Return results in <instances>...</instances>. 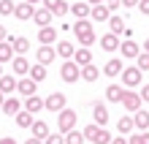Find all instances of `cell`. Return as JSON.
Returning a JSON list of instances; mask_svg holds the SVG:
<instances>
[{"label":"cell","instance_id":"1","mask_svg":"<svg viewBox=\"0 0 149 144\" xmlns=\"http://www.w3.org/2000/svg\"><path fill=\"white\" fill-rule=\"evenodd\" d=\"M73 33H76V41L81 44V46H90V44H95V30H92V22L90 19H76V25L71 27Z\"/></svg>","mask_w":149,"mask_h":144},{"label":"cell","instance_id":"2","mask_svg":"<svg viewBox=\"0 0 149 144\" xmlns=\"http://www.w3.org/2000/svg\"><path fill=\"white\" fill-rule=\"evenodd\" d=\"M81 133H84V139L92 141V144H109V141H111V133H109L106 128H100V125H95V122L87 125Z\"/></svg>","mask_w":149,"mask_h":144},{"label":"cell","instance_id":"3","mask_svg":"<svg viewBox=\"0 0 149 144\" xmlns=\"http://www.w3.org/2000/svg\"><path fill=\"white\" fill-rule=\"evenodd\" d=\"M57 114H60V117H57V128H60V133H68V131L76 128V112H73V109H68V106H65V109L57 112Z\"/></svg>","mask_w":149,"mask_h":144},{"label":"cell","instance_id":"4","mask_svg":"<svg viewBox=\"0 0 149 144\" xmlns=\"http://www.w3.org/2000/svg\"><path fill=\"white\" fill-rule=\"evenodd\" d=\"M60 76H63V82L73 84L76 79H81V68H79V65H76L73 60H65L63 65H60Z\"/></svg>","mask_w":149,"mask_h":144},{"label":"cell","instance_id":"5","mask_svg":"<svg viewBox=\"0 0 149 144\" xmlns=\"http://www.w3.org/2000/svg\"><path fill=\"white\" fill-rule=\"evenodd\" d=\"M65 106H68V98L63 93H49L43 98V109H49V112H63Z\"/></svg>","mask_w":149,"mask_h":144},{"label":"cell","instance_id":"6","mask_svg":"<svg viewBox=\"0 0 149 144\" xmlns=\"http://www.w3.org/2000/svg\"><path fill=\"white\" fill-rule=\"evenodd\" d=\"M122 84H125V87H136V84H141V71H138V68H122Z\"/></svg>","mask_w":149,"mask_h":144},{"label":"cell","instance_id":"7","mask_svg":"<svg viewBox=\"0 0 149 144\" xmlns=\"http://www.w3.org/2000/svg\"><path fill=\"white\" fill-rule=\"evenodd\" d=\"M119 103L125 106L127 112H138V109H141V95H138V93H130V90H125Z\"/></svg>","mask_w":149,"mask_h":144},{"label":"cell","instance_id":"8","mask_svg":"<svg viewBox=\"0 0 149 144\" xmlns=\"http://www.w3.org/2000/svg\"><path fill=\"white\" fill-rule=\"evenodd\" d=\"M0 112L8 114V117H16V114L22 112V101H19V98H14V95H6L3 106H0Z\"/></svg>","mask_w":149,"mask_h":144},{"label":"cell","instance_id":"9","mask_svg":"<svg viewBox=\"0 0 149 144\" xmlns=\"http://www.w3.org/2000/svg\"><path fill=\"white\" fill-rule=\"evenodd\" d=\"M36 90H38V84L33 82L30 76H22V79H16V93H22L24 98H27V95H36Z\"/></svg>","mask_w":149,"mask_h":144},{"label":"cell","instance_id":"10","mask_svg":"<svg viewBox=\"0 0 149 144\" xmlns=\"http://www.w3.org/2000/svg\"><path fill=\"white\" fill-rule=\"evenodd\" d=\"M119 52H122V57H138L141 55V46H138L133 38H125L119 44Z\"/></svg>","mask_w":149,"mask_h":144},{"label":"cell","instance_id":"11","mask_svg":"<svg viewBox=\"0 0 149 144\" xmlns=\"http://www.w3.org/2000/svg\"><path fill=\"white\" fill-rule=\"evenodd\" d=\"M52 16H54V14H52L49 8H36V11H33V22H36L38 27H49Z\"/></svg>","mask_w":149,"mask_h":144},{"label":"cell","instance_id":"12","mask_svg":"<svg viewBox=\"0 0 149 144\" xmlns=\"http://www.w3.org/2000/svg\"><path fill=\"white\" fill-rule=\"evenodd\" d=\"M109 16H111V11H109L103 3H98V6L90 8V19H92V22H109Z\"/></svg>","mask_w":149,"mask_h":144},{"label":"cell","instance_id":"13","mask_svg":"<svg viewBox=\"0 0 149 144\" xmlns=\"http://www.w3.org/2000/svg\"><path fill=\"white\" fill-rule=\"evenodd\" d=\"M54 55H57L54 46H46V44H41V49L36 52V60L41 63V65H49V63L54 60Z\"/></svg>","mask_w":149,"mask_h":144},{"label":"cell","instance_id":"14","mask_svg":"<svg viewBox=\"0 0 149 144\" xmlns=\"http://www.w3.org/2000/svg\"><path fill=\"white\" fill-rule=\"evenodd\" d=\"M11 71H14V74H19V76H27V71H30L27 57H24V55H16V57L11 60Z\"/></svg>","mask_w":149,"mask_h":144},{"label":"cell","instance_id":"15","mask_svg":"<svg viewBox=\"0 0 149 144\" xmlns=\"http://www.w3.org/2000/svg\"><path fill=\"white\" fill-rule=\"evenodd\" d=\"M100 49H103V52H119V35L106 33V35L100 38Z\"/></svg>","mask_w":149,"mask_h":144},{"label":"cell","instance_id":"16","mask_svg":"<svg viewBox=\"0 0 149 144\" xmlns=\"http://www.w3.org/2000/svg\"><path fill=\"white\" fill-rule=\"evenodd\" d=\"M41 3H43V8H49L54 16H63L68 11V3H65V0H41Z\"/></svg>","mask_w":149,"mask_h":144},{"label":"cell","instance_id":"17","mask_svg":"<svg viewBox=\"0 0 149 144\" xmlns=\"http://www.w3.org/2000/svg\"><path fill=\"white\" fill-rule=\"evenodd\" d=\"M92 117H95V125H106L109 122V109H106V103H95L92 106Z\"/></svg>","mask_w":149,"mask_h":144},{"label":"cell","instance_id":"18","mask_svg":"<svg viewBox=\"0 0 149 144\" xmlns=\"http://www.w3.org/2000/svg\"><path fill=\"white\" fill-rule=\"evenodd\" d=\"M73 63H76L79 68H84V65H90V63H92V52L87 49V46H81V49H76V52H73Z\"/></svg>","mask_w":149,"mask_h":144},{"label":"cell","instance_id":"19","mask_svg":"<svg viewBox=\"0 0 149 144\" xmlns=\"http://www.w3.org/2000/svg\"><path fill=\"white\" fill-rule=\"evenodd\" d=\"M133 128H138V131H149V112H144V109L133 112Z\"/></svg>","mask_w":149,"mask_h":144},{"label":"cell","instance_id":"20","mask_svg":"<svg viewBox=\"0 0 149 144\" xmlns=\"http://www.w3.org/2000/svg\"><path fill=\"white\" fill-rule=\"evenodd\" d=\"M90 3H87V0H81V3H73V6H68V11H73V16L76 19H87V16H90Z\"/></svg>","mask_w":149,"mask_h":144},{"label":"cell","instance_id":"21","mask_svg":"<svg viewBox=\"0 0 149 144\" xmlns=\"http://www.w3.org/2000/svg\"><path fill=\"white\" fill-rule=\"evenodd\" d=\"M33 11H36V8H33L30 3H16L14 6V16L16 19H33Z\"/></svg>","mask_w":149,"mask_h":144},{"label":"cell","instance_id":"22","mask_svg":"<svg viewBox=\"0 0 149 144\" xmlns=\"http://www.w3.org/2000/svg\"><path fill=\"white\" fill-rule=\"evenodd\" d=\"M24 109H27L30 114L41 112V109H43V98H41V95H27V98H24Z\"/></svg>","mask_w":149,"mask_h":144},{"label":"cell","instance_id":"23","mask_svg":"<svg viewBox=\"0 0 149 144\" xmlns=\"http://www.w3.org/2000/svg\"><path fill=\"white\" fill-rule=\"evenodd\" d=\"M14 90H16V79L11 74H3V76H0V93H3V95H11Z\"/></svg>","mask_w":149,"mask_h":144},{"label":"cell","instance_id":"24","mask_svg":"<svg viewBox=\"0 0 149 144\" xmlns=\"http://www.w3.org/2000/svg\"><path fill=\"white\" fill-rule=\"evenodd\" d=\"M27 76H30V79H33L36 84H41L43 79H46V65H41V63H36V65H30Z\"/></svg>","mask_w":149,"mask_h":144},{"label":"cell","instance_id":"25","mask_svg":"<svg viewBox=\"0 0 149 144\" xmlns=\"http://www.w3.org/2000/svg\"><path fill=\"white\" fill-rule=\"evenodd\" d=\"M54 38H57V30L52 27V25H49V27H41V30H38V41H41V44H46V46H52V44H54Z\"/></svg>","mask_w":149,"mask_h":144},{"label":"cell","instance_id":"26","mask_svg":"<svg viewBox=\"0 0 149 144\" xmlns=\"http://www.w3.org/2000/svg\"><path fill=\"white\" fill-rule=\"evenodd\" d=\"M73 52H76V46H73L71 41H57V55H60V57L73 60Z\"/></svg>","mask_w":149,"mask_h":144},{"label":"cell","instance_id":"27","mask_svg":"<svg viewBox=\"0 0 149 144\" xmlns=\"http://www.w3.org/2000/svg\"><path fill=\"white\" fill-rule=\"evenodd\" d=\"M122 68H125V65H122V60L114 57V60H109L106 65H103V74H106V76H119V74H122Z\"/></svg>","mask_w":149,"mask_h":144},{"label":"cell","instance_id":"28","mask_svg":"<svg viewBox=\"0 0 149 144\" xmlns=\"http://www.w3.org/2000/svg\"><path fill=\"white\" fill-rule=\"evenodd\" d=\"M98 76H100V71H98L95 63H90V65L81 68V79H84V82H98Z\"/></svg>","mask_w":149,"mask_h":144},{"label":"cell","instance_id":"29","mask_svg":"<svg viewBox=\"0 0 149 144\" xmlns=\"http://www.w3.org/2000/svg\"><path fill=\"white\" fill-rule=\"evenodd\" d=\"M6 41H11L14 55H24V52H30V41L27 38H6Z\"/></svg>","mask_w":149,"mask_h":144},{"label":"cell","instance_id":"30","mask_svg":"<svg viewBox=\"0 0 149 144\" xmlns=\"http://www.w3.org/2000/svg\"><path fill=\"white\" fill-rule=\"evenodd\" d=\"M122 93H125V90H122L119 84H109V87H106V101L119 103V101H122Z\"/></svg>","mask_w":149,"mask_h":144},{"label":"cell","instance_id":"31","mask_svg":"<svg viewBox=\"0 0 149 144\" xmlns=\"http://www.w3.org/2000/svg\"><path fill=\"white\" fill-rule=\"evenodd\" d=\"M30 128H33V136H36V139H46L49 136V125L43 122V120H36Z\"/></svg>","mask_w":149,"mask_h":144},{"label":"cell","instance_id":"32","mask_svg":"<svg viewBox=\"0 0 149 144\" xmlns=\"http://www.w3.org/2000/svg\"><path fill=\"white\" fill-rule=\"evenodd\" d=\"M14 46H11V41H0V63H8V60H14Z\"/></svg>","mask_w":149,"mask_h":144},{"label":"cell","instance_id":"33","mask_svg":"<svg viewBox=\"0 0 149 144\" xmlns=\"http://www.w3.org/2000/svg\"><path fill=\"white\" fill-rule=\"evenodd\" d=\"M109 33H114V35H119L122 30H125V19H122V16H117V14H111L109 16Z\"/></svg>","mask_w":149,"mask_h":144},{"label":"cell","instance_id":"34","mask_svg":"<svg viewBox=\"0 0 149 144\" xmlns=\"http://www.w3.org/2000/svg\"><path fill=\"white\" fill-rule=\"evenodd\" d=\"M33 122H36V120H33V114L27 109H22L19 114H16V125H19V128H30Z\"/></svg>","mask_w":149,"mask_h":144},{"label":"cell","instance_id":"35","mask_svg":"<svg viewBox=\"0 0 149 144\" xmlns=\"http://www.w3.org/2000/svg\"><path fill=\"white\" fill-rule=\"evenodd\" d=\"M84 141H87V139H84V133H81V131H76V128L65 133V144H84Z\"/></svg>","mask_w":149,"mask_h":144},{"label":"cell","instance_id":"36","mask_svg":"<svg viewBox=\"0 0 149 144\" xmlns=\"http://www.w3.org/2000/svg\"><path fill=\"white\" fill-rule=\"evenodd\" d=\"M127 144H149V131H138L127 139Z\"/></svg>","mask_w":149,"mask_h":144},{"label":"cell","instance_id":"37","mask_svg":"<svg viewBox=\"0 0 149 144\" xmlns=\"http://www.w3.org/2000/svg\"><path fill=\"white\" fill-rule=\"evenodd\" d=\"M117 131H119V133H130V131H133V117H119Z\"/></svg>","mask_w":149,"mask_h":144},{"label":"cell","instance_id":"38","mask_svg":"<svg viewBox=\"0 0 149 144\" xmlns=\"http://www.w3.org/2000/svg\"><path fill=\"white\" fill-rule=\"evenodd\" d=\"M136 60H138V65H136V68L141 71V74H144V71H149V52H141Z\"/></svg>","mask_w":149,"mask_h":144},{"label":"cell","instance_id":"39","mask_svg":"<svg viewBox=\"0 0 149 144\" xmlns=\"http://www.w3.org/2000/svg\"><path fill=\"white\" fill-rule=\"evenodd\" d=\"M14 6L16 3H11V0H0V14H3V16H11L14 14Z\"/></svg>","mask_w":149,"mask_h":144},{"label":"cell","instance_id":"40","mask_svg":"<svg viewBox=\"0 0 149 144\" xmlns=\"http://www.w3.org/2000/svg\"><path fill=\"white\" fill-rule=\"evenodd\" d=\"M43 144H65V136L63 133H49V136L43 139Z\"/></svg>","mask_w":149,"mask_h":144},{"label":"cell","instance_id":"41","mask_svg":"<svg viewBox=\"0 0 149 144\" xmlns=\"http://www.w3.org/2000/svg\"><path fill=\"white\" fill-rule=\"evenodd\" d=\"M103 3H106V8H109V11H114V8H119V3H122V0H103Z\"/></svg>","mask_w":149,"mask_h":144},{"label":"cell","instance_id":"42","mask_svg":"<svg viewBox=\"0 0 149 144\" xmlns=\"http://www.w3.org/2000/svg\"><path fill=\"white\" fill-rule=\"evenodd\" d=\"M136 8H141V14H149V0H138Z\"/></svg>","mask_w":149,"mask_h":144},{"label":"cell","instance_id":"43","mask_svg":"<svg viewBox=\"0 0 149 144\" xmlns=\"http://www.w3.org/2000/svg\"><path fill=\"white\" fill-rule=\"evenodd\" d=\"M141 101H149V84L141 87Z\"/></svg>","mask_w":149,"mask_h":144},{"label":"cell","instance_id":"44","mask_svg":"<svg viewBox=\"0 0 149 144\" xmlns=\"http://www.w3.org/2000/svg\"><path fill=\"white\" fill-rule=\"evenodd\" d=\"M122 6H125V8H136L138 0H122Z\"/></svg>","mask_w":149,"mask_h":144},{"label":"cell","instance_id":"45","mask_svg":"<svg viewBox=\"0 0 149 144\" xmlns=\"http://www.w3.org/2000/svg\"><path fill=\"white\" fill-rule=\"evenodd\" d=\"M24 144H43V139H36V136H30V139H24Z\"/></svg>","mask_w":149,"mask_h":144},{"label":"cell","instance_id":"46","mask_svg":"<svg viewBox=\"0 0 149 144\" xmlns=\"http://www.w3.org/2000/svg\"><path fill=\"white\" fill-rule=\"evenodd\" d=\"M0 144H16V139H11V136H6V139H0Z\"/></svg>","mask_w":149,"mask_h":144},{"label":"cell","instance_id":"47","mask_svg":"<svg viewBox=\"0 0 149 144\" xmlns=\"http://www.w3.org/2000/svg\"><path fill=\"white\" fill-rule=\"evenodd\" d=\"M109 144H127V139H122V136H119V139H111Z\"/></svg>","mask_w":149,"mask_h":144},{"label":"cell","instance_id":"48","mask_svg":"<svg viewBox=\"0 0 149 144\" xmlns=\"http://www.w3.org/2000/svg\"><path fill=\"white\" fill-rule=\"evenodd\" d=\"M8 38V33H6V27H3V25H0V41H6Z\"/></svg>","mask_w":149,"mask_h":144},{"label":"cell","instance_id":"49","mask_svg":"<svg viewBox=\"0 0 149 144\" xmlns=\"http://www.w3.org/2000/svg\"><path fill=\"white\" fill-rule=\"evenodd\" d=\"M87 3H90V6H98V3H103V0H87Z\"/></svg>","mask_w":149,"mask_h":144},{"label":"cell","instance_id":"50","mask_svg":"<svg viewBox=\"0 0 149 144\" xmlns=\"http://www.w3.org/2000/svg\"><path fill=\"white\" fill-rule=\"evenodd\" d=\"M144 52H149V38H146V41H144Z\"/></svg>","mask_w":149,"mask_h":144},{"label":"cell","instance_id":"51","mask_svg":"<svg viewBox=\"0 0 149 144\" xmlns=\"http://www.w3.org/2000/svg\"><path fill=\"white\" fill-rule=\"evenodd\" d=\"M24 3H30V6H36V3H41V0H24Z\"/></svg>","mask_w":149,"mask_h":144},{"label":"cell","instance_id":"52","mask_svg":"<svg viewBox=\"0 0 149 144\" xmlns=\"http://www.w3.org/2000/svg\"><path fill=\"white\" fill-rule=\"evenodd\" d=\"M3 101H6V95H3V93H0V106H3Z\"/></svg>","mask_w":149,"mask_h":144},{"label":"cell","instance_id":"53","mask_svg":"<svg viewBox=\"0 0 149 144\" xmlns=\"http://www.w3.org/2000/svg\"><path fill=\"white\" fill-rule=\"evenodd\" d=\"M0 65H3V63H0ZM0 76H3V68H0Z\"/></svg>","mask_w":149,"mask_h":144}]
</instances>
